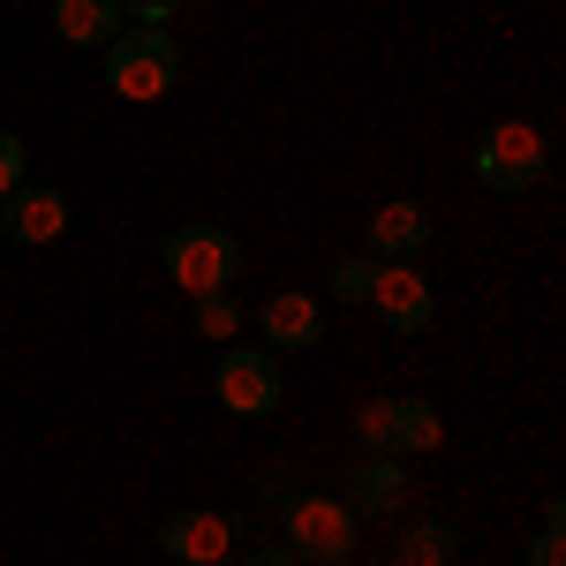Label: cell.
Wrapping results in <instances>:
<instances>
[{"label":"cell","instance_id":"cell-21","mask_svg":"<svg viewBox=\"0 0 566 566\" xmlns=\"http://www.w3.org/2000/svg\"><path fill=\"white\" fill-rule=\"evenodd\" d=\"M227 566H303L287 544H272V552H250V559H227Z\"/></svg>","mask_w":566,"mask_h":566},{"label":"cell","instance_id":"cell-6","mask_svg":"<svg viewBox=\"0 0 566 566\" xmlns=\"http://www.w3.org/2000/svg\"><path fill=\"white\" fill-rule=\"evenodd\" d=\"M370 310H378L386 333H423L438 317V295H431V280H423L416 264H378V272H370Z\"/></svg>","mask_w":566,"mask_h":566},{"label":"cell","instance_id":"cell-9","mask_svg":"<svg viewBox=\"0 0 566 566\" xmlns=\"http://www.w3.org/2000/svg\"><path fill=\"white\" fill-rule=\"evenodd\" d=\"M431 205L423 197H392V205H378L370 212V258L378 264H416L423 250H431Z\"/></svg>","mask_w":566,"mask_h":566},{"label":"cell","instance_id":"cell-19","mask_svg":"<svg viewBox=\"0 0 566 566\" xmlns=\"http://www.w3.org/2000/svg\"><path fill=\"white\" fill-rule=\"evenodd\" d=\"M175 8L181 0H122V23H136V31H167Z\"/></svg>","mask_w":566,"mask_h":566},{"label":"cell","instance_id":"cell-5","mask_svg":"<svg viewBox=\"0 0 566 566\" xmlns=\"http://www.w3.org/2000/svg\"><path fill=\"white\" fill-rule=\"evenodd\" d=\"M212 392L227 416H242V423H258V416H272L280 400H287V378H280V355L272 348H227L212 370Z\"/></svg>","mask_w":566,"mask_h":566},{"label":"cell","instance_id":"cell-11","mask_svg":"<svg viewBox=\"0 0 566 566\" xmlns=\"http://www.w3.org/2000/svg\"><path fill=\"white\" fill-rule=\"evenodd\" d=\"M258 333H264V348H280V355L317 348V340H325V303L287 287V295H272V303L258 310Z\"/></svg>","mask_w":566,"mask_h":566},{"label":"cell","instance_id":"cell-3","mask_svg":"<svg viewBox=\"0 0 566 566\" xmlns=\"http://www.w3.org/2000/svg\"><path fill=\"white\" fill-rule=\"evenodd\" d=\"M280 528H287V552L303 566H340V559H355V544H363V528H355L340 491H295Z\"/></svg>","mask_w":566,"mask_h":566},{"label":"cell","instance_id":"cell-1","mask_svg":"<svg viewBox=\"0 0 566 566\" xmlns=\"http://www.w3.org/2000/svg\"><path fill=\"white\" fill-rule=\"evenodd\" d=\"M159 272L175 280L189 303H197V295H227V287L242 280V242H234L227 227H212V219H189V227H175V234L159 242Z\"/></svg>","mask_w":566,"mask_h":566},{"label":"cell","instance_id":"cell-7","mask_svg":"<svg viewBox=\"0 0 566 566\" xmlns=\"http://www.w3.org/2000/svg\"><path fill=\"white\" fill-rule=\"evenodd\" d=\"M0 234H8V242H23V250L61 242V234H69V197H61V189H45V181L8 189V197H0Z\"/></svg>","mask_w":566,"mask_h":566},{"label":"cell","instance_id":"cell-10","mask_svg":"<svg viewBox=\"0 0 566 566\" xmlns=\"http://www.w3.org/2000/svg\"><path fill=\"white\" fill-rule=\"evenodd\" d=\"M400 506H408V469H400V453H363L348 469V514L392 522Z\"/></svg>","mask_w":566,"mask_h":566},{"label":"cell","instance_id":"cell-2","mask_svg":"<svg viewBox=\"0 0 566 566\" xmlns=\"http://www.w3.org/2000/svg\"><path fill=\"white\" fill-rule=\"evenodd\" d=\"M98 69H106V91H114V98L159 106V98L181 91V45L167 39V31H122V39L98 53Z\"/></svg>","mask_w":566,"mask_h":566},{"label":"cell","instance_id":"cell-8","mask_svg":"<svg viewBox=\"0 0 566 566\" xmlns=\"http://www.w3.org/2000/svg\"><path fill=\"white\" fill-rule=\"evenodd\" d=\"M159 552L181 559V566H219L227 552H234V522L212 514V506H181V514L159 522Z\"/></svg>","mask_w":566,"mask_h":566},{"label":"cell","instance_id":"cell-20","mask_svg":"<svg viewBox=\"0 0 566 566\" xmlns=\"http://www.w3.org/2000/svg\"><path fill=\"white\" fill-rule=\"evenodd\" d=\"M528 566H566V528H536V544H528Z\"/></svg>","mask_w":566,"mask_h":566},{"label":"cell","instance_id":"cell-15","mask_svg":"<svg viewBox=\"0 0 566 566\" xmlns=\"http://www.w3.org/2000/svg\"><path fill=\"white\" fill-rule=\"evenodd\" d=\"M197 333L219 340V348H234V333H242V303H234V295H197Z\"/></svg>","mask_w":566,"mask_h":566},{"label":"cell","instance_id":"cell-13","mask_svg":"<svg viewBox=\"0 0 566 566\" xmlns=\"http://www.w3.org/2000/svg\"><path fill=\"white\" fill-rule=\"evenodd\" d=\"M386 431H392V453H438V446H446L438 408H431V400H416V392L386 400Z\"/></svg>","mask_w":566,"mask_h":566},{"label":"cell","instance_id":"cell-18","mask_svg":"<svg viewBox=\"0 0 566 566\" xmlns=\"http://www.w3.org/2000/svg\"><path fill=\"white\" fill-rule=\"evenodd\" d=\"M23 167H31V151H23V136L15 129H0V197H8V189H23Z\"/></svg>","mask_w":566,"mask_h":566},{"label":"cell","instance_id":"cell-12","mask_svg":"<svg viewBox=\"0 0 566 566\" xmlns=\"http://www.w3.org/2000/svg\"><path fill=\"white\" fill-rule=\"evenodd\" d=\"M53 39L84 45V53H106L122 39V0H53Z\"/></svg>","mask_w":566,"mask_h":566},{"label":"cell","instance_id":"cell-22","mask_svg":"<svg viewBox=\"0 0 566 566\" xmlns=\"http://www.w3.org/2000/svg\"><path fill=\"white\" fill-rule=\"evenodd\" d=\"M386 566H400V559H386Z\"/></svg>","mask_w":566,"mask_h":566},{"label":"cell","instance_id":"cell-17","mask_svg":"<svg viewBox=\"0 0 566 566\" xmlns=\"http://www.w3.org/2000/svg\"><path fill=\"white\" fill-rule=\"evenodd\" d=\"M355 446H363V453H392V431H386V400H363V416H355Z\"/></svg>","mask_w":566,"mask_h":566},{"label":"cell","instance_id":"cell-4","mask_svg":"<svg viewBox=\"0 0 566 566\" xmlns=\"http://www.w3.org/2000/svg\"><path fill=\"white\" fill-rule=\"evenodd\" d=\"M476 181L483 189H499V197H528L536 181H544V129L536 122H491L476 136Z\"/></svg>","mask_w":566,"mask_h":566},{"label":"cell","instance_id":"cell-14","mask_svg":"<svg viewBox=\"0 0 566 566\" xmlns=\"http://www.w3.org/2000/svg\"><path fill=\"white\" fill-rule=\"evenodd\" d=\"M400 566H453L461 559V522H446V514H423V522L400 528Z\"/></svg>","mask_w":566,"mask_h":566},{"label":"cell","instance_id":"cell-16","mask_svg":"<svg viewBox=\"0 0 566 566\" xmlns=\"http://www.w3.org/2000/svg\"><path fill=\"white\" fill-rule=\"evenodd\" d=\"M370 272H378V258H340L325 272V287H333L340 303H370Z\"/></svg>","mask_w":566,"mask_h":566}]
</instances>
